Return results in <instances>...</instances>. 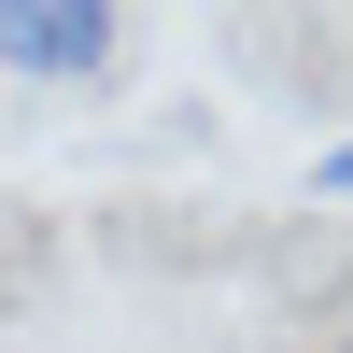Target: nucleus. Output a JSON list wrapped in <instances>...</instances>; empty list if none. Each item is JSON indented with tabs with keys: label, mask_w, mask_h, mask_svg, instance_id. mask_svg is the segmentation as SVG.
Returning <instances> with one entry per match:
<instances>
[{
	"label": "nucleus",
	"mask_w": 353,
	"mask_h": 353,
	"mask_svg": "<svg viewBox=\"0 0 353 353\" xmlns=\"http://www.w3.org/2000/svg\"><path fill=\"white\" fill-rule=\"evenodd\" d=\"M311 184H325V198H353V141H325V156H311Z\"/></svg>",
	"instance_id": "nucleus-2"
},
{
	"label": "nucleus",
	"mask_w": 353,
	"mask_h": 353,
	"mask_svg": "<svg viewBox=\"0 0 353 353\" xmlns=\"http://www.w3.org/2000/svg\"><path fill=\"white\" fill-rule=\"evenodd\" d=\"M113 57H128V28H113L99 0H0V71H28V85H99Z\"/></svg>",
	"instance_id": "nucleus-1"
}]
</instances>
